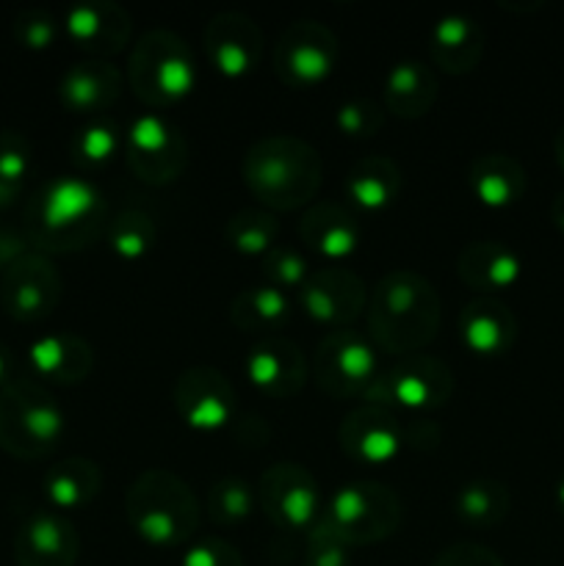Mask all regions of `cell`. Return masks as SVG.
<instances>
[{"label": "cell", "instance_id": "cell-1", "mask_svg": "<svg viewBox=\"0 0 564 566\" xmlns=\"http://www.w3.org/2000/svg\"><path fill=\"white\" fill-rule=\"evenodd\" d=\"M440 329V296L418 271H393L370 293L368 337L390 357L429 346Z\"/></svg>", "mask_w": 564, "mask_h": 566}, {"label": "cell", "instance_id": "cell-2", "mask_svg": "<svg viewBox=\"0 0 564 566\" xmlns=\"http://www.w3.org/2000/svg\"><path fill=\"white\" fill-rule=\"evenodd\" d=\"M243 182L269 210H296L313 202L321 186V158L304 138L276 133L243 155Z\"/></svg>", "mask_w": 564, "mask_h": 566}, {"label": "cell", "instance_id": "cell-3", "mask_svg": "<svg viewBox=\"0 0 564 566\" xmlns=\"http://www.w3.org/2000/svg\"><path fill=\"white\" fill-rule=\"evenodd\" d=\"M127 523L153 547H177L194 536L199 506L194 492L169 470H147L125 497Z\"/></svg>", "mask_w": 564, "mask_h": 566}, {"label": "cell", "instance_id": "cell-4", "mask_svg": "<svg viewBox=\"0 0 564 566\" xmlns=\"http://www.w3.org/2000/svg\"><path fill=\"white\" fill-rule=\"evenodd\" d=\"M127 81L144 105L158 111L169 108L177 99L188 97L197 83L191 48L166 28L144 33L130 53Z\"/></svg>", "mask_w": 564, "mask_h": 566}, {"label": "cell", "instance_id": "cell-5", "mask_svg": "<svg viewBox=\"0 0 564 566\" xmlns=\"http://www.w3.org/2000/svg\"><path fill=\"white\" fill-rule=\"evenodd\" d=\"M398 523H401V503L396 492L376 481H357L332 495L315 525L330 531L354 551L387 539L396 534Z\"/></svg>", "mask_w": 564, "mask_h": 566}, {"label": "cell", "instance_id": "cell-6", "mask_svg": "<svg viewBox=\"0 0 564 566\" xmlns=\"http://www.w3.org/2000/svg\"><path fill=\"white\" fill-rule=\"evenodd\" d=\"M453 392V374L448 365L426 354L396 357L385 370H379L368 401L385 409H407V412H431L442 407Z\"/></svg>", "mask_w": 564, "mask_h": 566}, {"label": "cell", "instance_id": "cell-7", "mask_svg": "<svg viewBox=\"0 0 564 566\" xmlns=\"http://www.w3.org/2000/svg\"><path fill=\"white\" fill-rule=\"evenodd\" d=\"M313 376L332 398H368L379 376L370 337L354 329L330 332L315 348Z\"/></svg>", "mask_w": 564, "mask_h": 566}, {"label": "cell", "instance_id": "cell-8", "mask_svg": "<svg viewBox=\"0 0 564 566\" xmlns=\"http://www.w3.org/2000/svg\"><path fill=\"white\" fill-rule=\"evenodd\" d=\"M44 232L64 243L94 241L105 230V202L97 188L77 177H61L44 191L39 205Z\"/></svg>", "mask_w": 564, "mask_h": 566}, {"label": "cell", "instance_id": "cell-9", "mask_svg": "<svg viewBox=\"0 0 564 566\" xmlns=\"http://www.w3.org/2000/svg\"><path fill=\"white\" fill-rule=\"evenodd\" d=\"M258 501L265 517L282 531H313L321 517V490L313 475L293 462L271 464L260 475Z\"/></svg>", "mask_w": 564, "mask_h": 566}, {"label": "cell", "instance_id": "cell-10", "mask_svg": "<svg viewBox=\"0 0 564 566\" xmlns=\"http://www.w3.org/2000/svg\"><path fill=\"white\" fill-rule=\"evenodd\" d=\"M125 160L133 175L153 186L177 180L186 166V138L166 116H138L125 138Z\"/></svg>", "mask_w": 564, "mask_h": 566}, {"label": "cell", "instance_id": "cell-11", "mask_svg": "<svg viewBox=\"0 0 564 566\" xmlns=\"http://www.w3.org/2000/svg\"><path fill=\"white\" fill-rule=\"evenodd\" d=\"M337 61V39L315 20H299L285 28L274 50L276 75L293 88H310L332 75Z\"/></svg>", "mask_w": 564, "mask_h": 566}, {"label": "cell", "instance_id": "cell-12", "mask_svg": "<svg viewBox=\"0 0 564 566\" xmlns=\"http://www.w3.org/2000/svg\"><path fill=\"white\" fill-rule=\"evenodd\" d=\"M299 302L315 324L348 329V324L359 318L365 310L368 291L354 271L343 265H326V269L310 271L307 282L299 287Z\"/></svg>", "mask_w": 564, "mask_h": 566}, {"label": "cell", "instance_id": "cell-13", "mask_svg": "<svg viewBox=\"0 0 564 566\" xmlns=\"http://www.w3.org/2000/svg\"><path fill=\"white\" fill-rule=\"evenodd\" d=\"M175 407L180 418L197 431H216L236 418V390L221 370L197 365L177 376Z\"/></svg>", "mask_w": 564, "mask_h": 566}, {"label": "cell", "instance_id": "cell-14", "mask_svg": "<svg viewBox=\"0 0 564 566\" xmlns=\"http://www.w3.org/2000/svg\"><path fill=\"white\" fill-rule=\"evenodd\" d=\"M247 379L269 398H293L307 381V359L285 335H265L249 348Z\"/></svg>", "mask_w": 564, "mask_h": 566}, {"label": "cell", "instance_id": "cell-15", "mask_svg": "<svg viewBox=\"0 0 564 566\" xmlns=\"http://www.w3.org/2000/svg\"><path fill=\"white\" fill-rule=\"evenodd\" d=\"M337 437H341L343 453L363 464H387L404 446L401 418L393 409L376 407V403L346 415Z\"/></svg>", "mask_w": 564, "mask_h": 566}, {"label": "cell", "instance_id": "cell-16", "mask_svg": "<svg viewBox=\"0 0 564 566\" xmlns=\"http://www.w3.org/2000/svg\"><path fill=\"white\" fill-rule=\"evenodd\" d=\"M205 50L221 75L243 77L258 66L263 55V31L258 22L238 11L216 14L205 28Z\"/></svg>", "mask_w": 564, "mask_h": 566}, {"label": "cell", "instance_id": "cell-17", "mask_svg": "<svg viewBox=\"0 0 564 566\" xmlns=\"http://www.w3.org/2000/svg\"><path fill=\"white\" fill-rule=\"evenodd\" d=\"M64 28L77 48L88 50L100 61L122 53L130 39V17L108 0L75 6L66 14Z\"/></svg>", "mask_w": 564, "mask_h": 566}, {"label": "cell", "instance_id": "cell-18", "mask_svg": "<svg viewBox=\"0 0 564 566\" xmlns=\"http://www.w3.org/2000/svg\"><path fill=\"white\" fill-rule=\"evenodd\" d=\"M299 235H302L304 249L337 263L357 249L359 224L341 205L321 202L307 208L302 224H299Z\"/></svg>", "mask_w": 564, "mask_h": 566}, {"label": "cell", "instance_id": "cell-19", "mask_svg": "<svg viewBox=\"0 0 564 566\" xmlns=\"http://www.w3.org/2000/svg\"><path fill=\"white\" fill-rule=\"evenodd\" d=\"M459 337L479 357H498L514 340V318L495 298H476L459 313Z\"/></svg>", "mask_w": 564, "mask_h": 566}, {"label": "cell", "instance_id": "cell-20", "mask_svg": "<svg viewBox=\"0 0 564 566\" xmlns=\"http://www.w3.org/2000/svg\"><path fill=\"white\" fill-rule=\"evenodd\" d=\"M457 274L473 291H506L520 280V260L509 247L498 241H476L462 249Z\"/></svg>", "mask_w": 564, "mask_h": 566}, {"label": "cell", "instance_id": "cell-21", "mask_svg": "<svg viewBox=\"0 0 564 566\" xmlns=\"http://www.w3.org/2000/svg\"><path fill=\"white\" fill-rule=\"evenodd\" d=\"M122 92V75L108 61H86L75 64L61 77V99L77 114H100L111 108Z\"/></svg>", "mask_w": 564, "mask_h": 566}, {"label": "cell", "instance_id": "cell-22", "mask_svg": "<svg viewBox=\"0 0 564 566\" xmlns=\"http://www.w3.org/2000/svg\"><path fill=\"white\" fill-rule=\"evenodd\" d=\"M75 528L55 514H39L22 528L20 564L22 566H72L77 558Z\"/></svg>", "mask_w": 564, "mask_h": 566}, {"label": "cell", "instance_id": "cell-23", "mask_svg": "<svg viewBox=\"0 0 564 566\" xmlns=\"http://www.w3.org/2000/svg\"><path fill=\"white\" fill-rule=\"evenodd\" d=\"M437 99V75L424 61H401L387 72L385 108L401 119L429 114Z\"/></svg>", "mask_w": 564, "mask_h": 566}, {"label": "cell", "instance_id": "cell-24", "mask_svg": "<svg viewBox=\"0 0 564 566\" xmlns=\"http://www.w3.org/2000/svg\"><path fill=\"white\" fill-rule=\"evenodd\" d=\"M484 53V33L470 17H442L431 31V59L442 72H470Z\"/></svg>", "mask_w": 564, "mask_h": 566}, {"label": "cell", "instance_id": "cell-25", "mask_svg": "<svg viewBox=\"0 0 564 566\" xmlns=\"http://www.w3.org/2000/svg\"><path fill=\"white\" fill-rule=\"evenodd\" d=\"M343 186L357 208L385 210L396 202L398 188H401V171L385 155H368L348 169Z\"/></svg>", "mask_w": 564, "mask_h": 566}, {"label": "cell", "instance_id": "cell-26", "mask_svg": "<svg viewBox=\"0 0 564 566\" xmlns=\"http://www.w3.org/2000/svg\"><path fill=\"white\" fill-rule=\"evenodd\" d=\"M28 354H31V363L39 374L48 376V379L64 381V385L86 379L94 363L92 348L75 335L39 337Z\"/></svg>", "mask_w": 564, "mask_h": 566}, {"label": "cell", "instance_id": "cell-27", "mask_svg": "<svg viewBox=\"0 0 564 566\" xmlns=\"http://www.w3.org/2000/svg\"><path fill=\"white\" fill-rule=\"evenodd\" d=\"M470 188L487 208H506L518 202L525 188V175L509 155H481L470 166Z\"/></svg>", "mask_w": 564, "mask_h": 566}, {"label": "cell", "instance_id": "cell-28", "mask_svg": "<svg viewBox=\"0 0 564 566\" xmlns=\"http://www.w3.org/2000/svg\"><path fill=\"white\" fill-rule=\"evenodd\" d=\"M288 318H291V302H288L285 291L265 285V282L247 287L232 302V324L260 337L280 335V326H285Z\"/></svg>", "mask_w": 564, "mask_h": 566}, {"label": "cell", "instance_id": "cell-29", "mask_svg": "<svg viewBox=\"0 0 564 566\" xmlns=\"http://www.w3.org/2000/svg\"><path fill=\"white\" fill-rule=\"evenodd\" d=\"M22 442L33 451H50L64 434V412L59 403L44 392H25L20 396V412H17Z\"/></svg>", "mask_w": 564, "mask_h": 566}, {"label": "cell", "instance_id": "cell-30", "mask_svg": "<svg viewBox=\"0 0 564 566\" xmlns=\"http://www.w3.org/2000/svg\"><path fill=\"white\" fill-rule=\"evenodd\" d=\"M100 481L103 475H100L97 464L88 459H66L48 475L44 490L55 509H81L97 495Z\"/></svg>", "mask_w": 564, "mask_h": 566}, {"label": "cell", "instance_id": "cell-31", "mask_svg": "<svg viewBox=\"0 0 564 566\" xmlns=\"http://www.w3.org/2000/svg\"><path fill=\"white\" fill-rule=\"evenodd\" d=\"M509 512V492L495 479L468 481L457 492V514L464 525L473 528H492Z\"/></svg>", "mask_w": 564, "mask_h": 566}, {"label": "cell", "instance_id": "cell-32", "mask_svg": "<svg viewBox=\"0 0 564 566\" xmlns=\"http://www.w3.org/2000/svg\"><path fill=\"white\" fill-rule=\"evenodd\" d=\"M280 224L269 210H241L227 221V241L247 258H260L276 247Z\"/></svg>", "mask_w": 564, "mask_h": 566}, {"label": "cell", "instance_id": "cell-33", "mask_svg": "<svg viewBox=\"0 0 564 566\" xmlns=\"http://www.w3.org/2000/svg\"><path fill=\"white\" fill-rule=\"evenodd\" d=\"M108 243L122 260H142L155 243L153 219L142 210H127L116 216L114 224L108 227Z\"/></svg>", "mask_w": 564, "mask_h": 566}, {"label": "cell", "instance_id": "cell-34", "mask_svg": "<svg viewBox=\"0 0 564 566\" xmlns=\"http://www.w3.org/2000/svg\"><path fill=\"white\" fill-rule=\"evenodd\" d=\"M254 501H258V492L247 484L243 479H221L219 484H213L208 495V509L210 517L219 525H236L252 514Z\"/></svg>", "mask_w": 564, "mask_h": 566}, {"label": "cell", "instance_id": "cell-35", "mask_svg": "<svg viewBox=\"0 0 564 566\" xmlns=\"http://www.w3.org/2000/svg\"><path fill=\"white\" fill-rule=\"evenodd\" d=\"M263 276L265 285H274L280 291H288V287H302L310 276V263L299 249L282 247L276 243L269 254L263 258Z\"/></svg>", "mask_w": 564, "mask_h": 566}, {"label": "cell", "instance_id": "cell-36", "mask_svg": "<svg viewBox=\"0 0 564 566\" xmlns=\"http://www.w3.org/2000/svg\"><path fill=\"white\" fill-rule=\"evenodd\" d=\"M55 296H59V280H55L53 271L44 265L39 271V276H28L20 285L14 287V298H11V307H14L17 315L22 318H36V315H44L50 307H53Z\"/></svg>", "mask_w": 564, "mask_h": 566}, {"label": "cell", "instance_id": "cell-37", "mask_svg": "<svg viewBox=\"0 0 564 566\" xmlns=\"http://www.w3.org/2000/svg\"><path fill=\"white\" fill-rule=\"evenodd\" d=\"M382 105L370 103V99H352V103H343L337 108L335 116V125L343 136L348 138H365V136H374L376 130L382 127Z\"/></svg>", "mask_w": 564, "mask_h": 566}, {"label": "cell", "instance_id": "cell-38", "mask_svg": "<svg viewBox=\"0 0 564 566\" xmlns=\"http://www.w3.org/2000/svg\"><path fill=\"white\" fill-rule=\"evenodd\" d=\"M119 149V133L111 122H92L77 133L75 153L86 164H105Z\"/></svg>", "mask_w": 564, "mask_h": 566}, {"label": "cell", "instance_id": "cell-39", "mask_svg": "<svg viewBox=\"0 0 564 566\" xmlns=\"http://www.w3.org/2000/svg\"><path fill=\"white\" fill-rule=\"evenodd\" d=\"M304 566H352V547L343 545L337 536L315 525L307 534V553Z\"/></svg>", "mask_w": 564, "mask_h": 566}, {"label": "cell", "instance_id": "cell-40", "mask_svg": "<svg viewBox=\"0 0 564 566\" xmlns=\"http://www.w3.org/2000/svg\"><path fill=\"white\" fill-rule=\"evenodd\" d=\"M182 566H243V562L224 539H202L182 556Z\"/></svg>", "mask_w": 564, "mask_h": 566}, {"label": "cell", "instance_id": "cell-41", "mask_svg": "<svg viewBox=\"0 0 564 566\" xmlns=\"http://www.w3.org/2000/svg\"><path fill=\"white\" fill-rule=\"evenodd\" d=\"M431 566H503V564L501 558H498L492 551H487V547L462 542V545H453L448 547V551H442Z\"/></svg>", "mask_w": 564, "mask_h": 566}, {"label": "cell", "instance_id": "cell-42", "mask_svg": "<svg viewBox=\"0 0 564 566\" xmlns=\"http://www.w3.org/2000/svg\"><path fill=\"white\" fill-rule=\"evenodd\" d=\"M55 33H59V28H55V22L50 20V17L44 14H36L33 20L25 22V31H22V39H25L28 48H48L50 42L55 39Z\"/></svg>", "mask_w": 564, "mask_h": 566}, {"label": "cell", "instance_id": "cell-43", "mask_svg": "<svg viewBox=\"0 0 564 566\" xmlns=\"http://www.w3.org/2000/svg\"><path fill=\"white\" fill-rule=\"evenodd\" d=\"M28 169V155L20 149H3L0 153V180L3 182H17L22 180Z\"/></svg>", "mask_w": 564, "mask_h": 566}, {"label": "cell", "instance_id": "cell-44", "mask_svg": "<svg viewBox=\"0 0 564 566\" xmlns=\"http://www.w3.org/2000/svg\"><path fill=\"white\" fill-rule=\"evenodd\" d=\"M556 158H558V164H562V169H564V130L558 133V138H556Z\"/></svg>", "mask_w": 564, "mask_h": 566}, {"label": "cell", "instance_id": "cell-45", "mask_svg": "<svg viewBox=\"0 0 564 566\" xmlns=\"http://www.w3.org/2000/svg\"><path fill=\"white\" fill-rule=\"evenodd\" d=\"M556 221H558V227H564V197L558 199V205H556Z\"/></svg>", "mask_w": 564, "mask_h": 566}, {"label": "cell", "instance_id": "cell-46", "mask_svg": "<svg viewBox=\"0 0 564 566\" xmlns=\"http://www.w3.org/2000/svg\"><path fill=\"white\" fill-rule=\"evenodd\" d=\"M6 368H9V363H6L3 352H0V381H3V379H6Z\"/></svg>", "mask_w": 564, "mask_h": 566}, {"label": "cell", "instance_id": "cell-47", "mask_svg": "<svg viewBox=\"0 0 564 566\" xmlns=\"http://www.w3.org/2000/svg\"><path fill=\"white\" fill-rule=\"evenodd\" d=\"M558 501H562V506H564V484L558 486Z\"/></svg>", "mask_w": 564, "mask_h": 566}]
</instances>
